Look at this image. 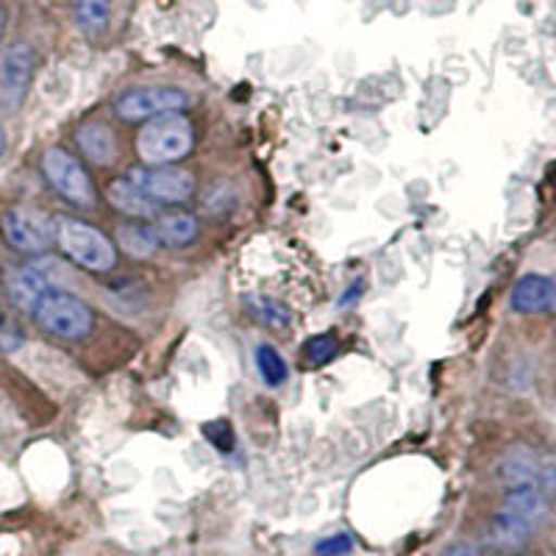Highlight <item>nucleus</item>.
Returning a JSON list of instances; mask_svg holds the SVG:
<instances>
[{"label": "nucleus", "mask_w": 556, "mask_h": 556, "mask_svg": "<svg viewBox=\"0 0 556 556\" xmlns=\"http://www.w3.org/2000/svg\"><path fill=\"white\" fill-rule=\"evenodd\" d=\"M504 515L534 531L548 518V501L534 484H515L504 498Z\"/></svg>", "instance_id": "9"}, {"label": "nucleus", "mask_w": 556, "mask_h": 556, "mask_svg": "<svg viewBox=\"0 0 556 556\" xmlns=\"http://www.w3.org/2000/svg\"><path fill=\"white\" fill-rule=\"evenodd\" d=\"M56 242L67 260L89 273H112L117 267V248L96 226L78 217H59Z\"/></svg>", "instance_id": "3"}, {"label": "nucleus", "mask_w": 556, "mask_h": 556, "mask_svg": "<svg viewBox=\"0 0 556 556\" xmlns=\"http://www.w3.org/2000/svg\"><path fill=\"white\" fill-rule=\"evenodd\" d=\"M486 538H490V545H493V548L506 551V554H509V551H520L526 543H529L531 529H526L523 523H518L515 518L501 513L498 518H493V523H490Z\"/></svg>", "instance_id": "16"}, {"label": "nucleus", "mask_w": 556, "mask_h": 556, "mask_svg": "<svg viewBox=\"0 0 556 556\" xmlns=\"http://www.w3.org/2000/svg\"><path fill=\"white\" fill-rule=\"evenodd\" d=\"M0 148H3V134H0Z\"/></svg>", "instance_id": "24"}, {"label": "nucleus", "mask_w": 556, "mask_h": 556, "mask_svg": "<svg viewBox=\"0 0 556 556\" xmlns=\"http://www.w3.org/2000/svg\"><path fill=\"white\" fill-rule=\"evenodd\" d=\"M117 242L134 260H148L159 248L156 228L148 226V223H126V226H121L117 228Z\"/></svg>", "instance_id": "15"}, {"label": "nucleus", "mask_w": 556, "mask_h": 556, "mask_svg": "<svg viewBox=\"0 0 556 556\" xmlns=\"http://www.w3.org/2000/svg\"><path fill=\"white\" fill-rule=\"evenodd\" d=\"M443 556H473V548L465 543H454L443 551Z\"/></svg>", "instance_id": "22"}, {"label": "nucleus", "mask_w": 556, "mask_h": 556, "mask_svg": "<svg viewBox=\"0 0 556 556\" xmlns=\"http://www.w3.org/2000/svg\"><path fill=\"white\" fill-rule=\"evenodd\" d=\"M126 178L153 203H184L195 192V176L176 165L131 167Z\"/></svg>", "instance_id": "7"}, {"label": "nucleus", "mask_w": 556, "mask_h": 556, "mask_svg": "<svg viewBox=\"0 0 556 556\" xmlns=\"http://www.w3.org/2000/svg\"><path fill=\"white\" fill-rule=\"evenodd\" d=\"M340 354V340H337L334 331H326V334H317L301 348V356L306 359L309 367H320V365H329L331 359H337Z\"/></svg>", "instance_id": "18"}, {"label": "nucleus", "mask_w": 556, "mask_h": 556, "mask_svg": "<svg viewBox=\"0 0 556 556\" xmlns=\"http://www.w3.org/2000/svg\"><path fill=\"white\" fill-rule=\"evenodd\" d=\"M3 26H7V14H3V7H0V37H3Z\"/></svg>", "instance_id": "23"}, {"label": "nucleus", "mask_w": 556, "mask_h": 556, "mask_svg": "<svg viewBox=\"0 0 556 556\" xmlns=\"http://www.w3.org/2000/svg\"><path fill=\"white\" fill-rule=\"evenodd\" d=\"M106 201L112 203L117 212L134 217V220H151V217H156L159 212L156 203H153L148 195H142V192H139L128 178H117V181L109 184Z\"/></svg>", "instance_id": "12"}, {"label": "nucleus", "mask_w": 556, "mask_h": 556, "mask_svg": "<svg viewBox=\"0 0 556 556\" xmlns=\"http://www.w3.org/2000/svg\"><path fill=\"white\" fill-rule=\"evenodd\" d=\"M34 320L59 340H84L96 329V312L73 292L45 290L31 306Z\"/></svg>", "instance_id": "2"}, {"label": "nucleus", "mask_w": 556, "mask_h": 556, "mask_svg": "<svg viewBox=\"0 0 556 556\" xmlns=\"http://www.w3.org/2000/svg\"><path fill=\"white\" fill-rule=\"evenodd\" d=\"M76 142L78 148H81L84 156L98 167L114 165V162H117V153H121L112 126L103 121L84 123V126L76 131Z\"/></svg>", "instance_id": "10"}, {"label": "nucleus", "mask_w": 556, "mask_h": 556, "mask_svg": "<svg viewBox=\"0 0 556 556\" xmlns=\"http://www.w3.org/2000/svg\"><path fill=\"white\" fill-rule=\"evenodd\" d=\"M556 301V285L545 276H523L513 290V309L520 315H538Z\"/></svg>", "instance_id": "11"}, {"label": "nucleus", "mask_w": 556, "mask_h": 556, "mask_svg": "<svg viewBox=\"0 0 556 556\" xmlns=\"http://www.w3.org/2000/svg\"><path fill=\"white\" fill-rule=\"evenodd\" d=\"M153 228H156L159 242L167 248H187L201 235L198 217L190 215V212H167V215L153 223Z\"/></svg>", "instance_id": "13"}, {"label": "nucleus", "mask_w": 556, "mask_h": 556, "mask_svg": "<svg viewBox=\"0 0 556 556\" xmlns=\"http://www.w3.org/2000/svg\"><path fill=\"white\" fill-rule=\"evenodd\" d=\"M354 548V540L348 534H334V538H326L323 543H317V554L320 556H345Z\"/></svg>", "instance_id": "21"}, {"label": "nucleus", "mask_w": 556, "mask_h": 556, "mask_svg": "<svg viewBox=\"0 0 556 556\" xmlns=\"http://www.w3.org/2000/svg\"><path fill=\"white\" fill-rule=\"evenodd\" d=\"M195 146V128L184 112L159 114L142 126L137 137V153L146 165H173Z\"/></svg>", "instance_id": "1"}, {"label": "nucleus", "mask_w": 556, "mask_h": 556, "mask_svg": "<svg viewBox=\"0 0 556 556\" xmlns=\"http://www.w3.org/2000/svg\"><path fill=\"white\" fill-rule=\"evenodd\" d=\"M248 309H251V315L256 317V320L267 323V326H276V329H281V326L290 323V309L278 304V301H273V298H251V301H248Z\"/></svg>", "instance_id": "19"}, {"label": "nucleus", "mask_w": 556, "mask_h": 556, "mask_svg": "<svg viewBox=\"0 0 556 556\" xmlns=\"http://www.w3.org/2000/svg\"><path fill=\"white\" fill-rule=\"evenodd\" d=\"M203 431H206V437L212 440V445L220 448V454H231V448H235V434H231L228 424H223V420H217V424H206L203 426Z\"/></svg>", "instance_id": "20"}, {"label": "nucleus", "mask_w": 556, "mask_h": 556, "mask_svg": "<svg viewBox=\"0 0 556 556\" xmlns=\"http://www.w3.org/2000/svg\"><path fill=\"white\" fill-rule=\"evenodd\" d=\"M0 235L14 251L20 253H45L56 245V220L39 208L17 206L3 215Z\"/></svg>", "instance_id": "5"}, {"label": "nucleus", "mask_w": 556, "mask_h": 556, "mask_svg": "<svg viewBox=\"0 0 556 556\" xmlns=\"http://www.w3.org/2000/svg\"><path fill=\"white\" fill-rule=\"evenodd\" d=\"M190 106V96L178 87H137L126 89L114 101V114L126 123L153 121L159 114L184 112Z\"/></svg>", "instance_id": "6"}, {"label": "nucleus", "mask_w": 556, "mask_h": 556, "mask_svg": "<svg viewBox=\"0 0 556 556\" xmlns=\"http://www.w3.org/2000/svg\"><path fill=\"white\" fill-rule=\"evenodd\" d=\"M34 64H37V56H34L31 45H9L0 59V106L3 112H17L23 106L34 81Z\"/></svg>", "instance_id": "8"}, {"label": "nucleus", "mask_w": 556, "mask_h": 556, "mask_svg": "<svg viewBox=\"0 0 556 556\" xmlns=\"http://www.w3.org/2000/svg\"><path fill=\"white\" fill-rule=\"evenodd\" d=\"M256 370H260L262 381H265L267 387H281L287 381L285 356L278 354L273 345H267V342L256 345Z\"/></svg>", "instance_id": "17"}, {"label": "nucleus", "mask_w": 556, "mask_h": 556, "mask_svg": "<svg viewBox=\"0 0 556 556\" xmlns=\"http://www.w3.org/2000/svg\"><path fill=\"white\" fill-rule=\"evenodd\" d=\"M76 28L89 39H101L112 23V0H73Z\"/></svg>", "instance_id": "14"}, {"label": "nucleus", "mask_w": 556, "mask_h": 556, "mask_svg": "<svg viewBox=\"0 0 556 556\" xmlns=\"http://www.w3.org/2000/svg\"><path fill=\"white\" fill-rule=\"evenodd\" d=\"M42 173L48 178V184L53 187V192H59L64 201L76 203L81 208L96 206V184L89 178L87 167L70 151H64V148H48L42 153Z\"/></svg>", "instance_id": "4"}]
</instances>
